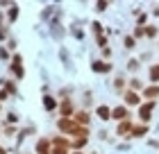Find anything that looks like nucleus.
<instances>
[{
  "instance_id": "26",
  "label": "nucleus",
  "mask_w": 159,
  "mask_h": 154,
  "mask_svg": "<svg viewBox=\"0 0 159 154\" xmlns=\"http://www.w3.org/2000/svg\"><path fill=\"white\" fill-rule=\"evenodd\" d=\"M96 43H98L100 48H107V36H105V34H100V36H96Z\"/></svg>"
},
{
  "instance_id": "31",
  "label": "nucleus",
  "mask_w": 159,
  "mask_h": 154,
  "mask_svg": "<svg viewBox=\"0 0 159 154\" xmlns=\"http://www.w3.org/2000/svg\"><path fill=\"white\" fill-rule=\"evenodd\" d=\"M96 9H98V11H105V9H107V0H100V2H98V7H96Z\"/></svg>"
},
{
  "instance_id": "38",
  "label": "nucleus",
  "mask_w": 159,
  "mask_h": 154,
  "mask_svg": "<svg viewBox=\"0 0 159 154\" xmlns=\"http://www.w3.org/2000/svg\"><path fill=\"white\" fill-rule=\"evenodd\" d=\"M155 16H159V5L155 7Z\"/></svg>"
},
{
  "instance_id": "12",
  "label": "nucleus",
  "mask_w": 159,
  "mask_h": 154,
  "mask_svg": "<svg viewBox=\"0 0 159 154\" xmlns=\"http://www.w3.org/2000/svg\"><path fill=\"white\" fill-rule=\"evenodd\" d=\"M114 91L120 93V95L127 91V77L125 75H116V77H114Z\"/></svg>"
},
{
  "instance_id": "37",
  "label": "nucleus",
  "mask_w": 159,
  "mask_h": 154,
  "mask_svg": "<svg viewBox=\"0 0 159 154\" xmlns=\"http://www.w3.org/2000/svg\"><path fill=\"white\" fill-rule=\"evenodd\" d=\"M0 154H7V150L2 147V145H0Z\"/></svg>"
},
{
  "instance_id": "2",
  "label": "nucleus",
  "mask_w": 159,
  "mask_h": 154,
  "mask_svg": "<svg viewBox=\"0 0 159 154\" xmlns=\"http://www.w3.org/2000/svg\"><path fill=\"white\" fill-rule=\"evenodd\" d=\"M57 111H59V116L61 118H73L75 116V102H73V98H66V100H61L59 102V107H57Z\"/></svg>"
},
{
  "instance_id": "21",
  "label": "nucleus",
  "mask_w": 159,
  "mask_h": 154,
  "mask_svg": "<svg viewBox=\"0 0 159 154\" xmlns=\"http://www.w3.org/2000/svg\"><path fill=\"white\" fill-rule=\"evenodd\" d=\"M2 89L7 91V93H9V95H16V84H14V82H9V79H7V82H2Z\"/></svg>"
},
{
  "instance_id": "7",
  "label": "nucleus",
  "mask_w": 159,
  "mask_h": 154,
  "mask_svg": "<svg viewBox=\"0 0 159 154\" xmlns=\"http://www.w3.org/2000/svg\"><path fill=\"white\" fill-rule=\"evenodd\" d=\"M34 152L37 154H52V141H50V138H39L37 141V145H34Z\"/></svg>"
},
{
  "instance_id": "10",
  "label": "nucleus",
  "mask_w": 159,
  "mask_h": 154,
  "mask_svg": "<svg viewBox=\"0 0 159 154\" xmlns=\"http://www.w3.org/2000/svg\"><path fill=\"white\" fill-rule=\"evenodd\" d=\"M91 70L105 75V73H111V64H107V61H102V59H93V61H91Z\"/></svg>"
},
{
  "instance_id": "41",
  "label": "nucleus",
  "mask_w": 159,
  "mask_h": 154,
  "mask_svg": "<svg viewBox=\"0 0 159 154\" xmlns=\"http://www.w3.org/2000/svg\"><path fill=\"white\" fill-rule=\"evenodd\" d=\"M0 113H2V111H0Z\"/></svg>"
},
{
  "instance_id": "35",
  "label": "nucleus",
  "mask_w": 159,
  "mask_h": 154,
  "mask_svg": "<svg viewBox=\"0 0 159 154\" xmlns=\"http://www.w3.org/2000/svg\"><path fill=\"white\" fill-rule=\"evenodd\" d=\"M84 104H86V107H89V104H91V95H89V91H86V93H84Z\"/></svg>"
},
{
  "instance_id": "29",
  "label": "nucleus",
  "mask_w": 159,
  "mask_h": 154,
  "mask_svg": "<svg viewBox=\"0 0 159 154\" xmlns=\"http://www.w3.org/2000/svg\"><path fill=\"white\" fill-rule=\"evenodd\" d=\"M91 27H93V32H96L98 36H100V34H102V25H100V23H98V20H93V25H91Z\"/></svg>"
},
{
  "instance_id": "23",
  "label": "nucleus",
  "mask_w": 159,
  "mask_h": 154,
  "mask_svg": "<svg viewBox=\"0 0 159 154\" xmlns=\"http://www.w3.org/2000/svg\"><path fill=\"white\" fill-rule=\"evenodd\" d=\"M0 59L2 61H11V55H9V50H7L5 46H0Z\"/></svg>"
},
{
  "instance_id": "20",
  "label": "nucleus",
  "mask_w": 159,
  "mask_h": 154,
  "mask_svg": "<svg viewBox=\"0 0 159 154\" xmlns=\"http://www.w3.org/2000/svg\"><path fill=\"white\" fill-rule=\"evenodd\" d=\"M127 89H132V91H136V93H139V91H143V89H146V86H143V82H141L139 77H132V79L127 82Z\"/></svg>"
},
{
  "instance_id": "1",
  "label": "nucleus",
  "mask_w": 159,
  "mask_h": 154,
  "mask_svg": "<svg viewBox=\"0 0 159 154\" xmlns=\"http://www.w3.org/2000/svg\"><path fill=\"white\" fill-rule=\"evenodd\" d=\"M57 129H59V134H64V136H73V138H89V136H91L89 127H82V125H77L73 118H59V120H57Z\"/></svg>"
},
{
  "instance_id": "6",
  "label": "nucleus",
  "mask_w": 159,
  "mask_h": 154,
  "mask_svg": "<svg viewBox=\"0 0 159 154\" xmlns=\"http://www.w3.org/2000/svg\"><path fill=\"white\" fill-rule=\"evenodd\" d=\"M111 120H116V122L129 120V109H127L125 104H118V107H114V109H111Z\"/></svg>"
},
{
  "instance_id": "9",
  "label": "nucleus",
  "mask_w": 159,
  "mask_h": 154,
  "mask_svg": "<svg viewBox=\"0 0 159 154\" xmlns=\"http://www.w3.org/2000/svg\"><path fill=\"white\" fill-rule=\"evenodd\" d=\"M141 98L148 100V102H155V100L159 98V84H150V86H146V89L141 91Z\"/></svg>"
},
{
  "instance_id": "5",
  "label": "nucleus",
  "mask_w": 159,
  "mask_h": 154,
  "mask_svg": "<svg viewBox=\"0 0 159 154\" xmlns=\"http://www.w3.org/2000/svg\"><path fill=\"white\" fill-rule=\"evenodd\" d=\"M152 109H155V102H141V107H139L141 125H148L150 122V118H152Z\"/></svg>"
},
{
  "instance_id": "3",
  "label": "nucleus",
  "mask_w": 159,
  "mask_h": 154,
  "mask_svg": "<svg viewBox=\"0 0 159 154\" xmlns=\"http://www.w3.org/2000/svg\"><path fill=\"white\" fill-rule=\"evenodd\" d=\"M11 73L16 79H23L25 77V68H23V57H20L18 52L11 55Z\"/></svg>"
},
{
  "instance_id": "39",
  "label": "nucleus",
  "mask_w": 159,
  "mask_h": 154,
  "mask_svg": "<svg viewBox=\"0 0 159 154\" xmlns=\"http://www.w3.org/2000/svg\"><path fill=\"white\" fill-rule=\"evenodd\" d=\"M0 136H2V127H0Z\"/></svg>"
},
{
  "instance_id": "34",
  "label": "nucleus",
  "mask_w": 159,
  "mask_h": 154,
  "mask_svg": "<svg viewBox=\"0 0 159 154\" xmlns=\"http://www.w3.org/2000/svg\"><path fill=\"white\" fill-rule=\"evenodd\" d=\"M7 95H9V93H7L5 89H0V102H5V100H7Z\"/></svg>"
},
{
  "instance_id": "8",
  "label": "nucleus",
  "mask_w": 159,
  "mask_h": 154,
  "mask_svg": "<svg viewBox=\"0 0 159 154\" xmlns=\"http://www.w3.org/2000/svg\"><path fill=\"white\" fill-rule=\"evenodd\" d=\"M132 129H134L132 120H123V122H118V127H116V134H118L120 138H132Z\"/></svg>"
},
{
  "instance_id": "14",
  "label": "nucleus",
  "mask_w": 159,
  "mask_h": 154,
  "mask_svg": "<svg viewBox=\"0 0 159 154\" xmlns=\"http://www.w3.org/2000/svg\"><path fill=\"white\" fill-rule=\"evenodd\" d=\"M96 116H98L102 122H109V120H111V109L107 107V104H100V107H96Z\"/></svg>"
},
{
  "instance_id": "28",
  "label": "nucleus",
  "mask_w": 159,
  "mask_h": 154,
  "mask_svg": "<svg viewBox=\"0 0 159 154\" xmlns=\"http://www.w3.org/2000/svg\"><path fill=\"white\" fill-rule=\"evenodd\" d=\"M55 20H57V18H55ZM52 32H55L57 36H61V34H64V30L59 27V20H57V23H52Z\"/></svg>"
},
{
  "instance_id": "11",
  "label": "nucleus",
  "mask_w": 159,
  "mask_h": 154,
  "mask_svg": "<svg viewBox=\"0 0 159 154\" xmlns=\"http://www.w3.org/2000/svg\"><path fill=\"white\" fill-rule=\"evenodd\" d=\"M73 120L77 122V125H82V127H89V120H91V113L86 111V109H80V111H75V116H73Z\"/></svg>"
},
{
  "instance_id": "13",
  "label": "nucleus",
  "mask_w": 159,
  "mask_h": 154,
  "mask_svg": "<svg viewBox=\"0 0 159 154\" xmlns=\"http://www.w3.org/2000/svg\"><path fill=\"white\" fill-rule=\"evenodd\" d=\"M52 141V147H61V150H70V141L64 134H59V136H52L50 138Z\"/></svg>"
},
{
  "instance_id": "4",
  "label": "nucleus",
  "mask_w": 159,
  "mask_h": 154,
  "mask_svg": "<svg viewBox=\"0 0 159 154\" xmlns=\"http://www.w3.org/2000/svg\"><path fill=\"white\" fill-rule=\"evenodd\" d=\"M141 93H136V91H132V89H127L125 93H123V104H125L127 109L129 107H141Z\"/></svg>"
},
{
  "instance_id": "30",
  "label": "nucleus",
  "mask_w": 159,
  "mask_h": 154,
  "mask_svg": "<svg viewBox=\"0 0 159 154\" xmlns=\"http://www.w3.org/2000/svg\"><path fill=\"white\" fill-rule=\"evenodd\" d=\"M136 36H139V39L146 36V27H136V30H134V39H136Z\"/></svg>"
},
{
  "instance_id": "17",
  "label": "nucleus",
  "mask_w": 159,
  "mask_h": 154,
  "mask_svg": "<svg viewBox=\"0 0 159 154\" xmlns=\"http://www.w3.org/2000/svg\"><path fill=\"white\" fill-rule=\"evenodd\" d=\"M86 141H89V138H73V141H70V152H82Z\"/></svg>"
},
{
  "instance_id": "16",
  "label": "nucleus",
  "mask_w": 159,
  "mask_h": 154,
  "mask_svg": "<svg viewBox=\"0 0 159 154\" xmlns=\"http://www.w3.org/2000/svg\"><path fill=\"white\" fill-rule=\"evenodd\" d=\"M148 82L150 84H159V64H155V66L148 68Z\"/></svg>"
},
{
  "instance_id": "15",
  "label": "nucleus",
  "mask_w": 159,
  "mask_h": 154,
  "mask_svg": "<svg viewBox=\"0 0 159 154\" xmlns=\"http://www.w3.org/2000/svg\"><path fill=\"white\" fill-rule=\"evenodd\" d=\"M43 107H46V111H57V107H59V104H57V100L50 93H46V95H43Z\"/></svg>"
},
{
  "instance_id": "33",
  "label": "nucleus",
  "mask_w": 159,
  "mask_h": 154,
  "mask_svg": "<svg viewBox=\"0 0 159 154\" xmlns=\"http://www.w3.org/2000/svg\"><path fill=\"white\" fill-rule=\"evenodd\" d=\"M109 55H111V48H109V46H107V48H102V57H105V59H107Z\"/></svg>"
},
{
  "instance_id": "22",
  "label": "nucleus",
  "mask_w": 159,
  "mask_h": 154,
  "mask_svg": "<svg viewBox=\"0 0 159 154\" xmlns=\"http://www.w3.org/2000/svg\"><path fill=\"white\" fill-rule=\"evenodd\" d=\"M157 34H159L157 25H146V36H148V39H155Z\"/></svg>"
},
{
  "instance_id": "36",
  "label": "nucleus",
  "mask_w": 159,
  "mask_h": 154,
  "mask_svg": "<svg viewBox=\"0 0 159 154\" xmlns=\"http://www.w3.org/2000/svg\"><path fill=\"white\" fill-rule=\"evenodd\" d=\"M7 48H11V50H14V48H16V41L9 39V41H7Z\"/></svg>"
},
{
  "instance_id": "32",
  "label": "nucleus",
  "mask_w": 159,
  "mask_h": 154,
  "mask_svg": "<svg viewBox=\"0 0 159 154\" xmlns=\"http://www.w3.org/2000/svg\"><path fill=\"white\" fill-rule=\"evenodd\" d=\"M52 154H70V150H61V147H52Z\"/></svg>"
},
{
  "instance_id": "27",
  "label": "nucleus",
  "mask_w": 159,
  "mask_h": 154,
  "mask_svg": "<svg viewBox=\"0 0 159 154\" xmlns=\"http://www.w3.org/2000/svg\"><path fill=\"white\" fill-rule=\"evenodd\" d=\"M139 64H141L139 59H129V61H127V68H129V70H136V68H139Z\"/></svg>"
},
{
  "instance_id": "19",
  "label": "nucleus",
  "mask_w": 159,
  "mask_h": 154,
  "mask_svg": "<svg viewBox=\"0 0 159 154\" xmlns=\"http://www.w3.org/2000/svg\"><path fill=\"white\" fill-rule=\"evenodd\" d=\"M18 5L16 2H14L11 7H9V9H7V20H9V23H16V18H18Z\"/></svg>"
},
{
  "instance_id": "40",
  "label": "nucleus",
  "mask_w": 159,
  "mask_h": 154,
  "mask_svg": "<svg viewBox=\"0 0 159 154\" xmlns=\"http://www.w3.org/2000/svg\"><path fill=\"white\" fill-rule=\"evenodd\" d=\"M93 154H98V152H93Z\"/></svg>"
},
{
  "instance_id": "18",
  "label": "nucleus",
  "mask_w": 159,
  "mask_h": 154,
  "mask_svg": "<svg viewBox=\"0 0 159 154\" xmlns=\"http://www.w3.org/2000/svg\"><path fill=\"white\" fill-rule=\"evenodd\" d=\"M148 134V125H134L132 129V138H143Z\"/></svg>"
},
{
  "instance_id": "25",
  "label": "nucleus",
  "mask_w": 159,
  "mask_h": 154,
  "mask_svg": "<svg viewBox=\"0 0 159 154\" xmlns=\"http://www.w3.org/2000/svg\"><path fill=\"white\" fill-rule=\"evenodd\" d=\"M18 127H14V125H9V127H5V131H2V134L5 136H18V131H16Z\"/></svg>"
},
{
  "instance_id": "24",
  "label": "nucleus",
  "mask_w": 159,
  "mask_h": 154,
  "mask_svg": "<svg viewBox=\"0 0 159 154\" xmlns=\"http://www.w3.org/2000/svg\"><path fill=\"white\" fill-rule=\"evenodd\" d=\"M123 46H125L127 50H132V48L136 46V39H134V36H125V41H123Z\"/></svg>"
}]
</instances>
